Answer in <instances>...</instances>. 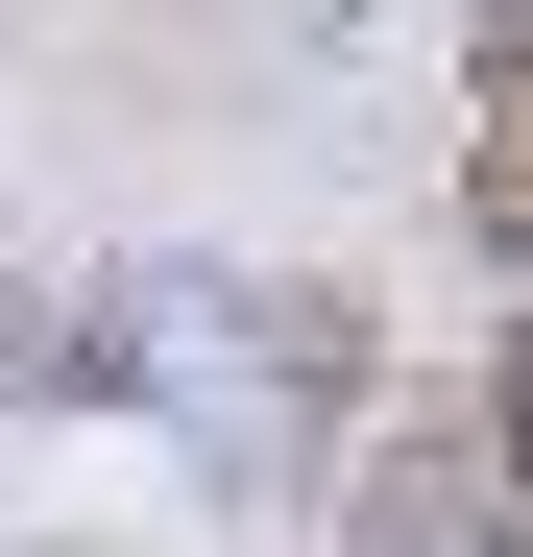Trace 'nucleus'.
<instances>
[{
	"mask_svg": "<svg viewBox=\"0 0 533 557\" xmlns=\"http://www.w3.org/2000/svg\"><path fill=\"white\" fill-rule=\"evenodd\" d=\"M485 219L533 243V73H509V122H485Z\"/></svg>",
	"mask_w": 533,
	"mask_h": 557,
	"instance_id": "obj_1",
	"label": "nucleus"
}]
</instances>
